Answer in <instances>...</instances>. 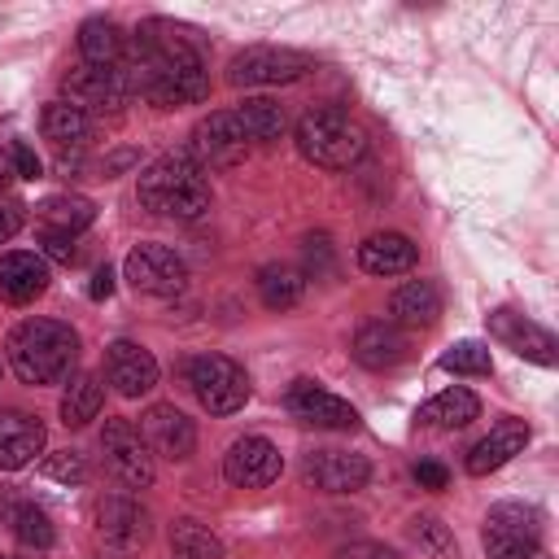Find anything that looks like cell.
<instances>
[{"mask_svg": "<svg viewBox=\"0 0 559 559\" xmlns=\"http://www.w3.org/2000/svg\"><path fill=\"white\" fill-rule=\"evenodd\" d=\"M118 70L127 74L131 96L140 92L157 109L197 105L210 92V74H205L201 52L175 26H166V22H144L131 35Z\"/></svg>", "mask_w": 559, "mask_h": 559, "instance_id": "1", "label": "cell"}, {"mask_svg": "<svg viewBox=\"0 0 559 559\" xmlns=\"http://www.w3.org/2000/svg\"><path fill=\"white\" fill-rule=\"evenodd\" d=\"M135 197H140V210H148L157 218H183L188 223V218H201L210 210V179L188 153H166L140 170Z\"/></svg>", "mask_w": 559, "mask_h": 559, "instance_id": "2", "label": "cell"}, {"mask_svg": "<svg viewBox=\"0 0 559 559\" xmlns=\"http://www.w3.org/2000/svg\"><path fill=\"white\" fill-rule=\"evenodd\" d=\"M4 349L22 384H57L79 362V332L61 319H26L9 332Z\"/></svg>", "mask_w": 559, "mask_h": 559, "instance_id": "3", "label": "cell"}, {"mask_svg": "<svg viewBox=\"0 0 559 559\" xmlns=\"http://www.w3.org/2000/svg\"><path fill=\"white\" fill-rule=\"evenodd\" d=\"M297 153L323 170H349L367 153V135L341 109H310L297 122Z\"/></svg>", "mask_w": 559, "mask_h": 559, "instance_id": "4", "label": "cell"}, {"mask_svg": "<svg viewBox=\"0 0 559 559\" xmlns=\"http://www.w3.org/2000/svg\"><path fill=\"white\" fill-rule=\"evenodd\" d=\"M87 520L96 550L109 559H127L148 542V507L135 493H96Z\"/></svg>", "mask_w": 559, "mask_h": 559, "instance_id": "5", "label": "cell"}, {"mask_svg": "<svg viewBox=\"0 0 559 559\" xmlns=\"http://www.w3.org/2000/svg\"><path fill=\"white\" fill-rule=\"evenodd\" d=\"M183 380L192 389V397L201 402V411L210 415H236L249 402V376L240 362L223 358V354H197L183 362Z\"/></svg>", "mask_w": 559, "mask_h": 559, "instance_id": "6", "label": "cell"}, {"mask_svg": "<svg viewBox=\"0 0 559 559\" xmlns=\"http://www.w3.org/2000/svg\"><path fill=\"white\" fill-rule=\"evenodd\" d=\"M542 515L524 502H498L485 515V555L489 559H537Z\"/></svg>", "mask_w": 559, "mask_h": 559, "instance_id": "7", "label": "cell"}, {"mask_svg": "<svg viewBox=\"0 0 559 559\" xmlns=\"http://www.w3.org/2000/svg\"><path fill=\"white\" fill-rule=\"evenodd\" d=\"M183 153H188V157L210 175V170H227V166L245 162L249 140H245V131H240L236 114H231V109H218V114H210V118H201V122L192 127L188 148H183Z\"/></svg>", "mask_w": 559, "mask_h": 559, "instance_id": "8", "label": "cell"}, {"mask_svg": "<svg viewBox=\"0 0 559 559\" xmlns=\"http://www.w3.org/2000/svg\"><path fill=\"white\" fill-rule=\"evenodd\" d=\"M122 271L144 297H179L188 288V262L170 245H135Z\"/></svg>", "mask_w": 559, "mask_h": 559, "instance_id": "9", "label": "cell"}, {"mask_svg": "<svg viewBox=\"0 0 559 559\" xmlns=\"http://www.w3.org/2000/svg\"><path fill=\"white\" fill-rule=\"evenodd\" d=\"M310 70V57L297 48H245L231 57L227 79L236 87H275V83H297Z\"/></svg>", "mask_w": 559, "mask_h": 559, "instance_id": "10", "label": "cell"}, {"mask_svg": "<svg viewBox=\"0 0 559 559\" xmlns=\"http://www.w3.org/2000/svg\"><path fill=\"white\" fill-rule=\"evenodd\" d=\"M100 450H105L109 472H114L127 489L153 485V450H148V441L140 437V428H135L131 419H105Z\"/></svg>", "mask_w": 559, "mask_h": 559, "instance_id": "11", "label": "cell"}, {"mask_svg": "<svg viewBox=\"0 0 559 559\" xmlns=\"http://www.w3.org/2000/svg\"><path fill=\"white\" fill-rule=\"evenodd\" d=\"M61 87H66V100L79 105L87 118L92 114H118L131 96L127 74L118 66H74Z\"/></svg>", "mask_w": 559, "mask_h": 559, "instance_id": "12", "label": "cell"}, {"mask_svg": "<svg viewBox=\"0 0 559 559\" xmlns=\"http://www.w3.org/2000/svg\"><path fill=\"white\" fill-rule=\"evenodd\" d=\"M301 476L306 485H314L319 493H358L371 476V463L354 450H336V445H323V450H310L306 463H301Z\"/></svg>", "mask_w": 559, "mask_h": 559, "instance_id": "13", "label": "cell"}, {"mask_svg": "<svg viewBox=\"0 0 559 559\" xmlns=\"http://www.w3.org/2000/svg\"><path fill=\"white\" fill-rule=\"evenodd\" d=\"M280 467H284V459L266 437H240L223 454V476L236 489H266L280 476Z\"/></svg>", "mask_w": 559, "mask_h": 559, "instance_id": "14", "label": "cell"}, {"mask_svg": "<svg viewBox=\"0 0 559 559\" xmlns=\"http://www.w3.org/2000/svg\"><path fill=\"white\" fill-rule=\"evenodd\" d=\"M135 428H140V437L148 441V450L162 454V459H170V463H183V459L192 454V445H197V428H192V419H188L179 406H170V402L148 406V411L140 415Z\"/></svg>", "mask_w": 559, "mask_h": 559, "instance_id": "15", "label": "cell"}, {"mask_svg": "<svg viewBox=\"0 0 559 559\" xmlns=\"http://www.w3.org/2000/svg\"><path fill=\"white\" fill-rule=\"evenodd\" d=\"M284 402H288V411H293L301 424H310V428H336V432L358 428V411H354L345 397L319 389L314 380H293V389H288Z\"/></svg>", "mask_w": 559, "mask_h": 559, "instance_id": "16", "label": "cell"}, {"mask_svg": "<svg viewBox=\"0 0 559 559\" xmlns=\"http://www.w3.org/2000/svg\"><path fill=\"white\" fill-rule=\"evenodd\" d=\"M44 441H48V428L39 415L22 406H0V467L4 472L35 463V454H44Z\"/></svg>", "mask_w": 559, "mask_h": 559, "instance_id": "17", "label": "cell"}, {"mask_svg": "<svg viewBox=\"0 0 559 559\" xmlns=\"http://www.w3.org/2000/svg\"><path fill=\"white\" fill-rule=\"evenodd\" d=\"M105 380L122 397H144L157 384V358L135 341H114L105 349Z\"/></svg>", "mask_w": 559, "mask_h": 559, "instance_id": "18", "label": "cell"}, {"mask_svg": "<svg viewBox=\"0 0 559 559\" xmlns=\"http://www.w3.org/2000/svg\"><path fill=\"white\" fill-rule=\"evenodd\" d=\"M411 354V341L397 323L389 319H376V323H362L358 336H354V358L367 367V371H389L397 362H406Z\"/></svg>", "mask_w": 559, "mask_h": 559, "instance_id": "19", "label": "cell"}, {"mask_svg": "<svg viewBox=\"0 0 559 559\" xmlns=\"http://www.w3.org/2000/svg\"><path fill=\"white\" fill-rule=\"evenodd\" d=\"M44 288H48V262L39 253H26V249L0 253V297L9 306H26Z\"/></svg>", "mask_w": 559, "mask_h": 559, "instance_id": "20", "label": "cell"}, {"mask_svg": "<svg viewBox=\"0 0 559 559\" xmlns=\"http://www.w3.org/2000/svg\"><path fill=\"white\" fill-rule=\"evenodd\" d=\"M524 445H528V424H524V419H502L498 428H489V437H480V441L467 450V472H472V476H489V472H498L502 463H511Z\"/></svg>", "mask_w": 559, "mask_h": 559, "instance_id": "21", "label": "cell"}, {"mask_svg": "<svg viewBox=\"0 0 559 559\" xmlns=\"http://www.w3.org/2000/svg\"><path fill=\"white\" fill-rule=\"evenodd\" d=\"M489 328H493V336L507 341L520 358L542 362V367H555V336H550L546 328H537V323H528L524 314H511V310L489 314Z\"/></svg>", "mask_w": 559, "mask_h": 559, "instance_id": "22", "label": "cell"}, {"mask_svg": "<svg viewBox=\"0 0 559 559\" xmlns=\"http://www.w3.org/2000/svg\"><path fill=\"white\" fill-rule=\"evenodd\" d=\"M415 262H419V249L402 231H376V236H367L358 245V266L367 275H402Z\"/></svg>", "mask_w": 559, "mask_h": 559, "instance_id": "23", "label": "cell"}, {"mask_svg": "<svg viewBox=\"0 0 559 559\" xmlns=\"http://www.w3.org/2000/svg\"><path fill=\"white\" fill-rule=\"evenodd\" d=\"M441 319V293L432 280H411L389 297V323L397 328H432Z\"/></svg>", "mask_w": 559, "mask_h": 559, "instance_id": "24", "label": "cell"}, {"mask_svg": "<svg viewBox=\"0 0 559 559\" xmlns=\"http://www.w3.org/2000/svg\"><path fill=\"white\" fill-rule=\"evenodd\" d=\"M79 52H83V66H122L127 35L118 31V22L92 17L79 26Z\"/></svg>", "mask_w": 559, "mask_h": 559, "instance_id": "25", "label": "cell"}, {"mask_svg": "<svg viewBox=\"0 0 559 559\" xmlns=\"http://www.w3.org/2000/svg\"><path fill=\"white\" fill-rule=\"evenodd\" d=\"M39 127H44V135H48L57 148H83V144L92 140V118H87L79 105H70V100L44 105Z\"/></svg>", "mask_w": 559, "mask_h": 559, "instance_id": "26", "label": "cell"}, {"mask_svg": "<svg viewBox=\"0 0 559 559\" xmlns=\"http://www.w3.org/2000/svg\"><path fill=\"white\" fill-rule=\"evenodd\" d=\"M100 402H105V389H100V376L96 371H79L70 376L66 393H61V424L66 428H83L100 415Z\"/></svg>", "mask_w": 559, "mask_h": 559, "instance_id": "27", "label": "cell"}, {"mask_svg": "<svg viewBox=\"0 0 559 559\" xmlns=\"http://www.w3.org/2000/svg\"><path fill=\"white\" fill-rule=\"evenodd\" d=\"M476 415H480V402H476L472 389H445V393H437V397H428L419 406V424L424 428H463Z\"/></svg>", "mask_w": 559, "mask_h": 559, "instance_id": "28", "label": "cell"}, {"mask_svg": "<svg viewBox=\"0 0 559 559\" xmlns=\"http://www.w3.org/2000/svg\"><path fill=\"white\" fill-rule=\"evenodd\" d=\"M96 218V205L87 197H74V192H61V197H44L39 201V223L48 231H61V236H79L83 227H92Z\"/></svg>", "mask_w": 559, "mask_h": 559, "instance_id": "29", "label": "cell"}, {"mask_svg": "<svg viewBox=\"0 0 559 559\" xmlns=\"http://www.w3.org/2000/svg\"><path fill=\"white\" fill-rule=\"evenodd\" d=\"M231 114H236V122H240L249 144H271L284 131V109L275 100H266V96H245Z\"/></svg>", "mask_w": 559, "mask_h": 559, "instance_id": "30", "label": "cell"}, {"mask_svg": "<svg viewBox=\"0 0 559 559\" xmlns=\"http://www.w3.org/2000/svg\"><path fill=\"white\" fill-rule=\"evenodd\" d=\"M301 288H306V275L288 262H266L258 271V297L266 310H288L301 301Z\"/></svg>", "mask_w": 559, "mask_h": 559, "instance_id": "31", "label": "cell"}, {"mask_svg": "<svg viewBox=\"0 0 559 559\" xmlns=\"http://www.w3.org/2000/svg\"><path fill=\"white\" fill-rule=\"evenodd\" d=\"M170 559H223V542L192 515L170 524Z\"/></svg>", "mask_w": 559, "mask_h": 559, "instance_id": "32", "label": "cell"}, {"mask_svg": "<svg viewBox=\"0 0 559 559\" xmlns=\"http://www.w3.org/2000/svg\"><path fill=\"white\" fill-rule=\"evenodd\" d=\"M9 524H13V537L26 546V550H48L52 546V520L44 507L35 502H13L9 507Z\"/></svg>", "mask_w": 559, "mask_h": 559, "instance_id": "33", "label": "cell"}, {"mask_svg": "<svg viewBox=\"0 0 559 559\" xmlns=\"http://www.w3.org/2000/svg\"><path fill=\"white\" fill-rule=\"evenodd\" d=\"M441 371H454V376H489L493 371V358H489V345L480 341H459L441 354Z\"/></svg>", "mask_w": 559, "mask_h": 559, "instance_id": "34", "label": "cell"}, {"mask_svg": "<svg viewBox=\"0 0 559 559\" xmlns=\"http://www.w3.org/2000/svg\"><path fill=\"white\" fill-rule=\"evenodd\" d=\"M39 472H44L48 480H61V485H83V480H87V459H83L79 450H57V454L44 459Z\"/></svg>", "mask_w": 559, "mask_h": 559, "instance_id": "35", "label": "cell"}, {"mask_svg": "<svg viewBox=\"0 0 559 559\" xmlns=\"http://www.w3.org/2000/svg\"><path fill=\"white\" fill-rule=\"evenodd\" d=\"M411 537H415L424 550H432V555L450 550V528H445L437 515H419V520H411Z\"/></svg>", "mask_w": 559, "mask_h": 559, "instance_id": "36", "label": "cell"}, {"mask_svg": "<svg viewBox=\"0 0 559 559\" xmlns=\"http://www.w3.org/2000/svg\"><path fill=\"white\" fill-rule=\"evenodd\" d=\"M328 262H332L328 236H323V231H319V236H306V271L319 280V275H328Z\"/></svg>", "mask_w": 559, "mask_h": 559, "instance_id": "37", "label": "cell"}, {"mask_svg": "<svg viewBox=\"0 0 559 559\" xmlns=\"http://www.w3.org/2000/svg\"><path fill=\"white\" fill-rule=\"evenodd\" d=\"M9 162H13V175H17V179H39V170H44V162L35 157V148L22 144V140L9 148Z\"/></svg>", "mask_w": 559, "mask_h": 559, "instance_id": "38", "label": "cell"}, {"mask_svg": "<svg viewBox=\"0 0 559 559\" xmlns=\"http://www.w3.org/2000/svg\"><path fill=\"white\" fill-rule=\"evenodd\" d=\"M22 223H26V205L0 201V245H9V240L22 231Z\"/></svg>", "mask_w": 559, "mask_h": 559, "instance_id": "39", "label": "cell"}, {"mask_svg": "<svg viewBox=\"0 0 559 559\" xmlns=\"http://www.w3.org/2000/svg\"><path fill=\"white\" fill-rule=\"evenodd\" d=\"M39 245H44V253H48L52 262H74V236H61V231H48V227H44Z\"/></svg>", "mask_w": 559, "mask_h": 559, "instance_id": "40", "label": "cell"}, {"mask_svg": "<svg viewBox=\"0 0 559 559\" xmlns=\"http://www.w3.org/2000/svg\"><path fill=\"white\" fill-rule=\"evenodd\" d=\"M332 559H402V555H393V550L380 546V542H354V546H341Z\"/></svg>", "mask_w": 559, "mask_h": 559, "instance_id": "41", "label": "cell"}, {"mask_svg": "<svg viewBox=\"0 0 559 559\" xmlns=\"http://www.w3.org/2000/svg\"><path fill=\"white\" fill-rule=\"evenodd\" d=\"M415 480H419L424 489H445V467H441V463H419V467H415Z\"/></svg>", "mask_w": 559, "mask_h": 559, "instance_id": "42", "label": "cell"}, {"mask_svg": "<svg viewBox=\"0 0 559 559\" xmlns=\"http://www.w3.org/2000/svg\"><path fill=\"white\" fill-rule=\"evenodd\" d=\"M87 293H92L96 301H100V297H109V293H114V271H109V266H100V271L92 275V284H87Z\"/></svg>", "mask_w": 559, "mask_h": 559, "instance_id": "43", "label": "cell"}, {"mask_svg": "<svg viewBox=\"0 0 559 559\" xmlns=\"http://www.w3.org/2000/svg\"><path fill=\"white\" fill-rule=\"evenodd\" d=\"M13 179V162H9V148H0V188Z\"/></svg>", "mask_w": 559, "mask_h": 559, "instance_id": "44", "label": "cell"}, {"mask_svg": "<svg viewBox=\"0 0 559 559\" xmlns=\"http://www.w3.org/2000/svg\"><path fill=\"white\" fill-rule=\"evenodd\" d=\"M0 559H4V555H0Z\"/></svg>", "mask_w": 559, "mask_h": 559, "instance_id": "45", "label": "cell"}]
</instances>
